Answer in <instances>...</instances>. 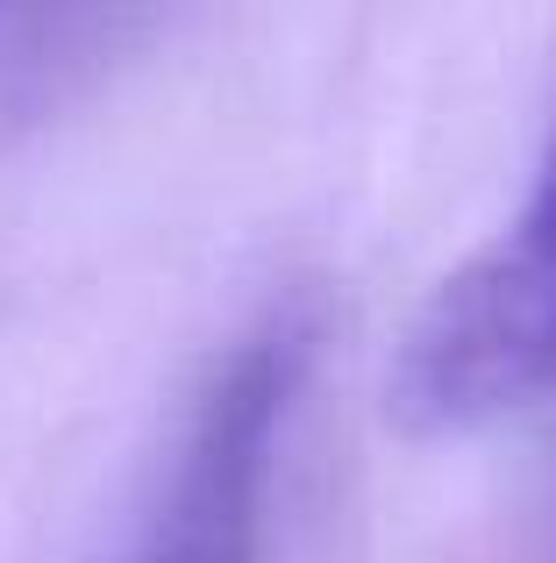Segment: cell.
<instances>
[{
  "mask_svg": "<svg viewBox=\"0 0 556 563\" xmlns=\"http://www.w3.org/2000/svg\"><path fill=\"white\" fill-rule=\"evenodd\" d=\"M556 393V143L521 214L464 257L414 314L386 413L421 442L478 435Z\"/></svg>",
  "mask_w": 556,
  "mask_h": 563,
  "instance_id": "1",
  "label": "cell"
},
{
  "mask_svg": "<svg viewBox=\"0 0 556 563\" xmlns=\"http://www.w3.org/2000/svg\"><path fill=\"white\" fill-rule=\"evenodd\" d=\"M307 343H314L307 314L278 307L265 329L229 350L122 563H265L278 435L307 372Z\"/></svg>",
  "mask_w": 556,
  "mask_h": 563,
  "instance_id": "2",
  "label": "cell"
},
{
  "mask_svg": "<svg viewBox=\"0 0 556 563\" xmlns=\"http://www.w3.org/2000/svg\"><path fill=\"white\" fill-rule=\"evenodd\" d=\"M549 563H556V556H549Z\"/></svg>",
  "mask_w": 556,
  "mask_h": 563,
  "instance_id": "3",
  "label": "cell"
}]
</instances>
